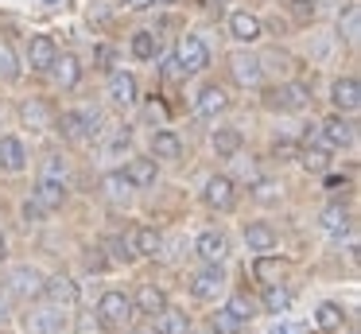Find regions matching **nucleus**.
Returning <instances> with one entry per match:
<instances>
[{
    "label": "nucleus",
    "mask_w": 361,
    "mask_h": 334,
    "mask_svg": "<svg viewBox=\"0 0 361 334\" xmlns=\"http://www.w3.org/2000/svg\"><path fill=\"white\" fill-rule=\"evenodd\" d=\"M152 318H156V334H187L190 330V315L179 311V307H164Z\"/></svg>",
    "instance_id": "nucleus-20"
},
{
    "label": "nucleus",
    "mask_w": 361,
    "mask_h": 334,
    "mask_svg": "<svg viewBox=\"0 0 361 334\" xmlns=\"http://www.w3.org/2000/svg\"><path fill=\"white\" fill-rule=\"evenodd\" d=\"M4 253H8V241H4V233H0V261H4Z\"/></svg>",
    "instance_id": "nucleus-48"
},
{
    "label": "nucleus",
    "mask_w": 361,
    "mask_h": 334,
    "mask_svg": "<svg viewBox=\"0 0 361 334\" xmlns=\"http://www.w3.org/2000/svg\"><path fill=\"white\" fill-rule=\"evenodd\" d=\"M245 245H249L252 253H272L276 249V229L268 222H249L245 225Z\"/></svg>",
    "instance_id": "nucleus-19"
},
{
    "label": "nucleus",
    "mask_w": 361,
    "mask_h": 334,
    "mask_svg": "<svg viewBox=\"0 0 361 334\" xmlns=\"http://www.w3.org/2000/svg\"><path fill=\"white\" fill-rule=\"evenodd\" d=\"M229 35H233L237 43H257V39L264 35V28H260V20L252 12H233L229 16Z\"/></svg>",
    "instance_id": "nucleus-15"
},
{
    "label": "nucleus",
    "mask_w": 361,
    "mask_h": 334,
    "mask_svg": "<svg viewBox=\"0 0 361 334\" xmlns=\"http://www.w3.org/2000/svg\"><path fill=\"white\" fill-rule=\"evenodd\" d=\"M39 295H47L51 307H74V303H78V284H74L71 276H51V280H43Z\"/></svg>",
    "instance_id": "nucleus-10"
},
{
    "label": "nucleus",
    "mask_w": 361,
    "mask_h": 334,
    "mask_svg": "<svg viewBox=\"0 0 361 334\" xmlns=\"http://www.w3.org/2000/svg\"><path fill=\"white\" fill-rule=\"evenodd\" d=\"M133 249H136V256H156L159 249H164V237H159L152 225H140L136 237H133Z\"/></svg>",
    "instance_id": "nucleus-27"
},
{
    "label": "nucleus",
    "mask_w": 361,
    "mask_h": 334,
    "mask_svg": "<svg viewBox=\"0 0 361 334\" xmlns=\"http://www.w3.org/2000/svg\"><path fill=\"white\" fill-rule=\"evenodd\" d=\"M128 140H133V136H128V132H125V129H121V132H117V136H113V144H109V152H121V148H128Z\"/></svg>",
    "instance_id": "nucleus-44"
},
{
    "label": "nucleus",
    "mask_w": 361,
    "mask_h": 334,
    "mask_svg": "<svg viewBox=\"0 0 361 334\" xmlns=\"http://www.w3.org/2000/svg\"><path fill=\"white\" fill-rule=\"evenodd\" d=\"M206 206L210 210H233L237 206V186H233V179L229 175H214L210 183H206Z\"/></svg>",
    "instance_id": "nucleus-6"
},
{
    "label": "nucleus",
    "mask_w": 361,
    "mask_h": 334,
    "mask_svg": "<svg viewBox=\"0 0 361 334\" xmlns=\"http://www.w3.org/2000/svg\"><path fill=\"white\" fill-rule=\"evenodd\" d=\"M24 217H27V222H39L43 206H39V202H24Z\"/></svg>",
    "instance_id": "nucleus-43"
},
{
    "label": "nucleus",
    "mask_w": 361,
    "mask_h": 334,
    "mask_svg": "<svg viewBox=\"0 0 361 334\" xmlns=\"http://www.w3.org/2000/svg\"><path fill=\"white\" fill-rule=\"evenodd\" d=\"M43 4H59V0H43Z\"/></svg>",
    "instance_id": "nucleus-51"
},
{
    "label": "nucleus",
    "mask_w": 361,
    "mask_h": 334,
    "mask_svg": "<svg viewBox=\"0 0 361 334\" xmlns=\"http://www.w3.org/2000/svg\"><path fill=\"white\" fill-rule=\"evenodd\" d=\"M229 70H233L237 85H260V74H264L257 54H233V59H229Z\"/></svg>",
    "instance_id": "nucleus-13"
},
{
    "label": "nucleus",
    "mask_w": 361,
    "mask_h": 334,
    "mask_svg": "<svg viewBox=\"0 0 361 334\" xmlns=\"http://www.w3.org/2000/svg\"><path fill=\"white\" fill-rule=\"evenodd\" d=\"M133 307L140 311V315H159V311L167 307V295H164V287H156V284H140V287H136V299H133Z\"/></svg>",
    "instance_id": "nucleus-18"
},
{
    "label": "nucleus",
    "mask_w": 361,
    "mask_h": 334,
    "mask_svg": "<svg viewBox=\"0 0 361 334\" xmlns=\"http://www.w3.org/2000/svg\"><path fill=\"white\" fill-rule=\"evenodd\" d=\"M156 31H136L133 35V59H140V62H152L156 59Z\"/></svg>",
    "instance_id": "nucleus-34"
},
{
    "label": "nucleus",
    "mask_w": 361,
    "mask_h": 334,
    "mask_svg": "<svg viewBox=\"0 0 361 334\" xmlns=\"http://www.w3.org/2000/svg\"><path fill=\"white\" fill-rule=\"evenodd\" d=\"M257 198L272 202V198H276V183H268V179H260V183H257Z\"/></svg>",
    "instance_id": "nucleus-42"
},
{
    "label": "nucleus",
    "mask_w": 361,
    "mask_h": 334,
    "mask_svg": "<svg viewBox=\"0 0 361 334\" xmlns=\"http://www.w3.org/2000/svg\"><path fill=\"white\" fill-rule=\"evenodd\" d=\"M97 315H102L105 326H125L133 318V299L125 292H105L97 299Z\"/></svg>",
    "instance_id": "nucleus-4"
},
{
    "label": "nucleus",
    "mask_w": 361,
    "mask_h": 334,
    "mask_svg": "<svg viewBox=\"0 0 361 334\" xmlns=\"http://www.w3.org/2000/svg\"><path fill=\"white\" fill-rule=\"evenodd\" d=\"M4 318H8V303L0 299V323H4Z\"/></svg>",
    "instance_id": "nucleus-49"
},
{
    "label": "nucleus",
    "mask_w": 361,
    "mask_h": 334,
    "mask_svg": "<svg viewBox=\"0 0 361 334\" xmlns=\"http://www.w3.org/2000/svg\"><path fill=\"white\" fill-rule=\"evenodd\" d=\"M330 101H334V109L338 113H357V105H361V85H357V78H338L334 85H330Z\"/></svg>",
    "instance_id": "nucleus-9"
},
{
    "label": "nucleus",
    "mask_w": 361,
    "mask_h": 334,
    "mask_svg": "<svg viewBox=\"0 0 361 334\" xmlns=\"http://www.w3.org/2000/svg\"><path fill=\"white\" fill-rule=\"evenodd\" d=\"M8 292L16 295V299H32V295L43 292V276L32 268V264H20V268L8 272Z\"/></svg>",
    "instance_id": "nucleus-7"
},
{
    "label": "nucleus",
    "mask_w": 361,
    "mask_h": 334,
    "mask_svg": "<svg viewBox=\"0 0 361 334\" xmlns=\"http://www.w3.org/2000/svg\"><path fill=\"white\" fill-rule=\"evenodd\" d=\"M125 175H128L133 186H152L156 183V160H133L125 167Z\"/></svg>",
    "instance_id": "nucleus-30"
},
{
    "label": "nucleus",
    "mask_w": 361,
    "mask_h": 334,
    "mask_svg": "<svg viewBox=\"0 0 361 334\" xmlns=\"http://www.w3.org/2000/svg\"><path fill=\"white\" fill-rule=\"evenodd\" d=\"M39 179L66 183V160H63V155H47V160H43V175H39Z\"/></svg>",
    "instance_id": "nucleus-36"
},
{
    "label": "nucleus",
    "mask_w": 361,
    "mask_h": 334,
    "mask_svg": "<svg viewBox=\"0 0 361 334\" xmlns=\"http://www.w3.org/2000/svg\"><path fill=\"white\" fill-rule=\"evenodd\" d=\"M319 129H322V140H326L330 148H350L353 140H357V129H353V124L345 121L342 113L330 117V121H326V124H319Z\"/></svg>",
    "instance_id": "nucleus-12"
},
{
    "label": "nucleus",
    "mask_w": 361,
    "mask_h": 334,
    "mask_svg": "<svg viewBox=\"0 0 361 334\" xmlns=\"http://www.w3.org/2000/svg\"><path fill=\"white\" fill-rule=\"evenodd\" d=\"M55 54H59V47L51 35H32V43H27V66L32 70H51Z\"/></svg>",
    "instance_id": "nucleus-14"
},
{
    "label": "nucleus",
    "mask_w": 361,
    "mask_h": 334,
    "mask_svg": "<svg viewBox=\"0 0 361 334\" xmlns=\"http://www.w3.org/2000/svg\"><path fill=\"white\" fill-rule=\"evenodd\" d=\"M136 93H140L136 78L128 74V70H113V74H109V101H113V105H117V109L136 105Z\"/></svg>",
    "instance_id": "nucleus-8"
},
{
    "label": "nucleus",
    "mask_w": 361,
    "mask_h": 334,
    "mask_svg": "<svg viewBox=\"0 0 361 334\" xmlns=\"http://www.w3.org/2000/svg\"><path fill=\"white\" fill-rule=\"evenodd\" d=\"M338 31H342L345 43H357V35H361V12H357V4H345V12L338 16Z\"/></svg>",
    "instance_id": "nucleus-31"
},
{
    "label": "nucleus",
    "mask_w": 361,
    "mask_h": 334,
    "mask_svg": "<svg viewBox=\"0 0 361 334\" xmlns=\"http://www.w3.org/2000/svg\"><path fill=\"white\" fill-rule=\"evenodd\" d=\"M268 109H280V113H295V109H303L307 101H311V90H307L303 82H291V85H276V90L264 93Z\"/></svg>",
    "instance_id": "nucleus-3"
},
{
    "label": "nucleus",
    "mask_w": 361,
    "mask_h": 334,
    "mask_svg": "<svg viewBox=\"0 0 361 334\" xmlns=\"http://www.w3.org/2000/svg\"><path fill=\"white\" fill-rule=\"evenodd\" d=\"M20 117H24V124H27L32 132H43V129H51V109L43 105L39 97L24 101V109H20Z\"/></svg>",
    "instance_id": "nucleus-24"
},
{
    "label": "nucleus",
    "mask_w": 361,
    "mask_h": 334,
    "mask_svg": "<svg viewBox=\"0 0 361 334\" xmlns=\"http://www.w3.org/2000/svg\"><path fill=\"white\" fill-rule=\"evenodd\" d=\"M78 334H105V323H102V315H94V311H86V315H78Z\"/></svg>",
    "instance_id": "nucleus-40"
},
{
    "label": "nucleus",
    "mask_w": 361,
    "mask_h": 334,
    "mask_svg": "<svg viewBox=\"0 0 361 334\" xmlns=\"http://www.w3.org/2000/svg\"><path fill=\"white\" fill-rule=\"evenodd\" d=\"M314 323H319V330L334 334V330H342L345 315H342V307H338V303H322V307H319V315H314Z\"/></svg>",
    "instance_id": "nucleus-32"
},
{
    "label": "nucleus",
    "mask_w": 361,
    "mask_h": 334,
    "mask_svg": "<svg viewBox=\"0 0 361 334\" xmlns=\"http://www.w3.org/2000/svg\"><path fill=\"white\" fill-rule=\"evenodd\" d=\"M214 152H218L221 160H233V155L241 152V132L237 129H218L214 132Z\"/></svg>",
    "instance_id": "nucleus-28"
},
{
    "label": "nucleus",
    "mask_w": 361,
    "mask_h": 334,
    "mask_svg": "<svg viewBox=\"0 0 361 334\" xmlns=\"http://www.w3.org/2000/svg\"><path fill=\"white\" fill-rule=\"evenodd\" d=\"M264 307H268V315H283V311L291 307V292L280 284H268L264 287Z\"/></svg>",
    "instance_id": "nucleus-33"
},
{
    "label": "nucleus",
    "mask_w": 361,
    "mask_h": 334,
    "mask_svg": "<svg viewBox=\"0 0 361 334\" xmlns=\"http://www.w3.org/2000/svg\"><path fill=\"white\" fill-rule=\"evenodd\" d=\"M268 334H303V330H299V326H291V323H276Z\"/></svg>",
    "instance_id": "nucleus-46"
},
{
    "label": "nucleus",
    "mask_w": 361,
    "mask_h": 334,
    "mask_svg": "<svg viewBox=\"0 0 361 334\" xmlns=\"http://www.w3.org/2000/svg\"><path fill=\"white\" fill-rule=\"evenodd\" d=\"M102 191L109 194L113 202H128V194H133V183H128L125 171H109V175L102 179Z\"/></svg>",
    "instance_id": "nucleus-26"
},
{
    "label": "nucleus",
    "mask_w": 361,
    "mask_h": 334,
    "mask_svg": "<svg viewBox=\"0 0 361 334\" xmlns=\"http://www.w3.org/2000/svg\"><path fill=\"white\" fill-rule=\"evenodd\" d=\"M159 4H175V0H156V8H159Z\"/></svg>",
    "instance_id": "nucleus-50"
},
{
    "label": "nucleus",
    "mask_w": 361,
    "mask_h": 334,
    "mask_svg": "<svg viewBox=\"0 0 361 334\" xmlns=\"http://www.w3.org/2000/svg\"><path fill=\"white\" fill-rule=\"evenodd\" d=\"M303 167H307V171H314V175H322V171L330 167L326 148H311V144H307V152H303Z\"/></svg>",
    "instance_id": "nucleus-35"
},
{
    "label": "nucleus",
    "mask_w": 361,
    "mask_h": 334,
    "mask_svg": "<svg viewBox=\"0 0 361 334\" xmlns=\"http://www.w3.org/2000/svg\"><path fill=\"white\" fill-rule=\"evenodd\" d=\"M175 62H179L187 74H198V70L210 66V51H206V43L198 35H183L179 43H175Z\"/></svg>",
    "instance_id": "nucleus-2"
},
{
    "label": "nucleus",
    "mask_w": 361,
    "mask_h": 334,
    "mask_svg": "<svg viewBox=\"0 0 361 334\" xmlns=\"http://www.w3.org/2000/svg\"><path fill=\"white\" fill-rule=\"evenodd\" d=\"M133 12H148V8H156V0H125Z\"/></svg>",
    "instance_id": "nucleus-45"
},
{
    "label": "nucleus",
    "mask_w": 361,
    "mask_h": 334,
    "mask_svg": "<svg viewBox=\"0 0 361 334\" xmlns=\"http://www.w3.org/2000/svg\"><path fill=\"white\" fill-rule=\"evenodd\" d=\"M35 202L43 210H59L66 202V183H55V179H39L35 183Z\"/></svg>",
    "instance_id": "nucleus-22"
},
{
    "label": "nucleus",
    "mask_w": 361,
    "mask_h": 334,
    "mask_svg": "<svg viewBox=\"0 0 361 334\" xmlns=\"http://www.w3.org/2000/svg\"><path fill=\"white\" fill-rule=\"evenodd\" d=\"M0 74L8 78H20V66H16V54H12V47L8 43H0Z\"/></svg>",
    "instance_id": "nucleus-39"
},
{
    "label": "nucleus",
    "mask_w": 361,
    "mask_h": 334,
    "mask_svg": "<svg viewBox=\"0 0 361 334\" xmlns=\"http://www.w3.org/2000/svg\"><path fill=\"white\" fill-rule=\"evenodd\" d=\"M226 311H229V315H237L241 323H249V315H252V303L245 299V295H233V299L226 303Z\"/></svg>",
    "instance_id": "nucleus-41"
},
{
    "label": "nucleus",
    "mask_w": 361,
    "mask_h": 334,
    "mask_svg": "<svg viewBox=\"0 0 361 334\" xmlns=\"http://www.w3.org/2000/svg\"><path fill=\"white\" fill-rule=\"evenodd\" d=\"M51 70H55V82L63 85V90H74V85L82 82V62H78V54H55Z\"/></svg>",
    "instance_id": "nucleus-17"
},
{
    "label": "nucleus",
    "mask_w": 361,
    "mask_h": 334,
    "mask_svg": "<svg viewBox=\"0 0 361 334\" xmlns=\"http://www.w3.org/2000/svg\"><path fill=\"white\" fill-rule=\"evenodd\" d=\"M55 334H59V330H55Z\"/></svg>",
    "instance_id": "nucleus-52"
},
{
    "label": "nucleus",
    "mask_w": 361,
    "mask_h": 334,
    "mask_svg": "<svg viewBox=\"0 0 361 334\" xmlns=\"http://www.w3.org/2000/svg\"><path fill=\"white\" fill-rule=\"evenodd\" d=\"M221 287H226V276H221L218 264H206L202 272H195V276H190V295H195V299H202V303L218 299Z\"/></svg>",
    "instance_id": "nucleus-5"
},
{
    "label": "nucleus",
    "mask_w": 361,
    "mask_h": 334,
    "mask_svg": "<svg viewBox=\"0 0 361 334\" xmlns=\"http://www.w3.org/2000/svg\"><path fill=\"white\" fill-rule=\"evenodd\" d=\"M241 318L237 315H229V311H218V315H214V334H241Z\"/></svg>",
    "instance_id": "nucleus-37"
},
{
    "label": "nucleus",
    "mask_w": 361,
    "mask_h": 334,
    "mask_svg": "<svg viewBox=\"0 0 361 334\" xmlns=\"http://www.w3.org/2000/svg\"><path fill=\"white\" fill-rule=\"evenodd\" d=\"M63 136L66 140H74V144H86V140H94L97 132V124H102V113L97 109H71V113H63Z\"/></svg>",
    "instance_id": "nucleus-1"
},
{
    "label": "nucleus",
    "mask_w": 361,
    "mask_h": 334,
    "mask_svg": "<svg viewBox=\"0 0 361 334\" xmlns=\"http://www.w3.org/2000/svg\"><path fill=\"white\" fill-rule=\"evenodd\" d=\"M24 163H27L24 144H20L16 136H0V167L16 175V171H24Z\"/></svg>",
    "instance_id": "nucleus-21"
},
{
    "label": "nucleus",
    "mask_w": 361,
    "mask_h": 334,
    "mask_svg": "<svg viewBox=\"0 0 361 334\" xmlns=\"http://www.w3.org/2000/svg\"><path fill=\"white\" fill-rule=\"evenodd\" d=\"M295 12H299V20H307V16H314V4H307V0H295Z\"/></svg>",
    "instance_id": "nucleus-47"
},
{
    "label": "nucleus",
    "mask_w": 361,
    "mask_h": 334,
    "mask_svg": "<svg viewBox=\"0 0 361 334\" xmlns=\"http://www.w3.org/2000/svg\"><path fill=\"white\" fill-rule=\"evenodd\" d=\"M195 253L202 256L206 264H221V261H226V253H229V241H226V233H218V229H206L202 237L195 241Z\"/></svg>",
    "instance_id": "nucleus-11"
},
{
    "label": "nucleus",
    "mask_w": 361,
    "mask_h": 334,
    "mask_svg": "<svg viewBox=\"0 0 361 334\" xmlns=\"http://www.w3.org/2000/svg\"><path fill=\"white\" fill-rule=\"evenodd\" d=\"M195 109H198V117H218V113H226V109H229V93L221 90V85H202V90H198Z\"/></svg>",
    "instance_id": "nucleus-16"
},
{
    "label": "nucleus",
    "mask_w": 361,
    "mask_h": 334,
    "mask_svg": "<svg viewBox=\"0 0 361 334\" xmlns=\"http://www.w3.org/2000/svg\"><path fill=\"white\" fill-rule=\"evenodd\" d=\"M105 245L113 249V261H121V264H128L136 256V249H133V241H125V237H109Z\"/></svg>",
    "instance_id": "nucleus-38"
},
{
    "label": "nucleus",
    "mask_w": 361,
    "mask_h": 334,
    "mask_svg": "<svg viewBox=\"0 0 361 334\" xmlns=\"http://www.w3.org/2000/svg\"><path fill=\"white\" fill-rule=\"evenodd\" d=\"M152 155H156V160H179L183 155V140L175 136V132H156V136H152Z\"/></svg>",
    "instance_id": "nucleus-25"
},
{
    "label": "nucleus",
    "mask_w": 361,
    "mask_h": 334,
    "mask_svg": "<svg viewBox=\"0 0 361 334\" xmlns=\"http://www.w3.org/2000/svg\"><path fill=\"white\" fill-rule=\"evenodd\" d=\"M322 229H326L330 237H345V233H350V214H345L342 206H326L322 210Z\"/></svg>",
    "instance_id": "nucleus-29"
},
{
    "label": "nucleus",
    "mask_w": 361,
    "mask_h": 334,
    "mask_svg": "<svg viewBox=\"0 0 361 334\" xmlns=\"http://www.w3.org/2000/svg\"><path fill=\"white\" fill-rule=\"evenodd\" d=\"M59 326H63V315H59V307H39L27 315V334H55Z\"/></svg>",
    "instance_id": "nucleus-23"
}]
</instances>
